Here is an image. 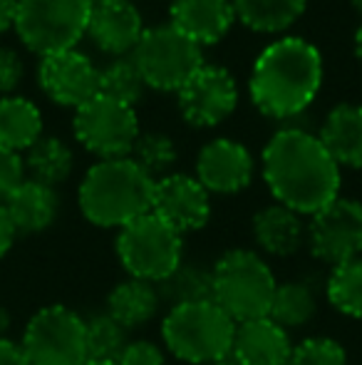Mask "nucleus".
<instances>
[{
	"instance_id": "32",
	"label": "nucleus",
	"mask_w": 362,
	"mask_h": 365,
	"mask_svg": "<svg viewBox=\"0 0 362 365\" xmlns=\"http://www.w3.org/2000/svg\"><path fill=\"white\" fill-rule=\"evenodd\" d=\"M288 365H348V353L335 338L310 336L295 343Z\"/></svg>"
},
{
	"instance_id": "15",
	"label": "nucleus",
	"mask_w": 362,
	"mask_h": 365,
	"mask_svg": "<svg viewBox=\"0 0 362 365\" xmlns=\"http://www.w3.org/2000/svg\"><path fill=\"white\" fill-rule=\"evenodd\" d=\"M256 162L246 145L228 137H216L198 149L196 157V174L193 177L201 182L208 194H223L231 197L251 187Z\"/></svg>"
},
{
	"instance_id": "19",
	"label": "nucleus",
	"mask_w": 362,
	"mask_h": 365,
	"mask_svg": "<svg viewBox=\"0 0 362 365\" xmlns=\"http://www.w3.org/2000/svg\"><path fill=\"white\" fill-rule=\"evenodd\" d=\"M251 231L258 251L285 259V256L298 254L305 246L308 224H305L298 212L273 202L268 207L258 209L251 221Z\"/></svg>"
},
{
	"instance_id": "34",
	"label": "nucleus",
	"mask_w": 362,
	"mask_h": 365,
	"mask_svg": "<svg viewBox=\"0 0 362 365\" xmlns=\"http://www.w3.org/2000/svg\"><path fill=\"white\" fill-rule=\"evenodd\" d=\"M117 365H166V353L154 341H129L122 356L117 358Z\"/></svg>"
},
{
	"instance_id": "37",
	"label": "nucleus",
	"mask_w": 362,
	"mask_h": 365,
	"mask_svg": "<svg viewBox=\"0 0 362 365\" xmlns=\"http://www.w3.org/2000/svg\"><path fill=\"white\" fill-rule=\"evenodd\" d=\"M15 226L13 221H10L8 212H5V207L0 204V259H3L5 254H8L10 249H13L15 244Z\"/></svg>"
},
{
	"instance_id": "2",
	"label": "nucleus",
	"mask_w": 362,
	"mask_h": 365,
	"mask_svg": "<svg viewBox=\"0 0 362 365\" xmlns=\"http://www.w3.org/2000/svg\"><path fill=\"white\" fill-rule=\"evenodd\" d=\"M323 87V55L303 38H278L261 50L248 77V95L261 115L293 120Z\"/></svg>"
},
{
	"instance_id": "21",
	"label": "nucleus",
	"mask_w": 362,
	"mask_h": 365,
	"mask_svg": "<svg viewBox=\"0 0 362 365\" xmlns=\"http://www.w3.org/2000/svg\"><path fill=\"white\" fill-rule=\"evenodd\" d=\"M318 140L340 169H362V105L343 102L333 107L320 127Z\"/></svg>"
},
{
	"instance_id": "33",
	"label": "nucleus",
	"mask_w": 362,
	"mask_h": 365,
	"mask_svg": "<svg viewBox=\"0 0 362 365\" xmlns=\"http://www.w3.org/2000/svg\"><path fill=\"white\" fill-rule=\"evenodd\" d=\"M25 162L23 154L0 145V204L25 182Z\"/></svg>"
},
{
	"instance_id": "1",
	"label": "nucleus",
	"mask_w": 362,
	"mask_h": 365,
	"mask_svg": "<svg viewBox=\"0 0 362 365\" xmlns=\"http://www.w3.org/2000/svg\"><path fill=\"white\" fill-rule=\"evenodd\" d=\"M263 182L275 204L313 217L340 197L343 174L318 135L298 127L275 132L263 147Z\"/></svg>"
},
{
	"instance_id": "17",
	"label": "nucleus",
	"mask_w": 362,
	"mask_h": 365,
	"mask_svg": "<svg viewBox=\"0 0 362 365\" xmlns=\"http://www.w3.org/2000/svg\"><path fill=\"white\" fill-rule=\"evenodd\" d=\"M295 343L273 318H253L236 323L231 358L236 365H288Z\"/></svg>"
},
{
	"instance_id": "20",
	"label": "nucleus",
	"mask_w": 362,
	"mask_h": 365,
	"mask_svg": "<svg viewBox=\"0 0 362 365\" xmlns=\"http://www.w3.org/2000/svg\"><path fill=\"white\" fill-rule=\"evenodd\" d=\"M5 212L15 226V234H40L50 229L60 214V197L53 187H45L33 179H25L3 202Z\"/></svg>"
},
{
	"instance_id": "4",
	"label": "nucleus",
	"mask_w": 362,
	"mask_h": 365,
	"mask_svg": "<svg viewBox=\"0 0 362 365\" xmlns=\"http://www.w3.org/2000/svg\"><path fill=\"white\" fill-rule=\"evenodd\" d=\"M236 321L213 301L181 303L161 318L166 353L186 365H211L231 358Z\"/></svg>"
},
{
	"instance_id": "5",
	"label": "nucleus",
	"mask_w": 362,
	"mask_h": 365,
	"mask_svg": "<svg viewBox=\"0 0 362 365\" xmlns=\"http://www.w3.org/2000/svg\"><path fill=\"white\" fill-rule=\"evenodd\" d=\"M275 274L258 251L231 249L211 266V301L236 323L271 313Z\"/></svg>"
},
{
	"instance_id": "29",
	"label": "nucleus",
	"mask_w": 362,
	"mask_h": 365,
	"mask_svg": "<svg viewBox=\"0 0 362 365\" xmlns=\"http://www.w3.org/2000/svg\"><path fill=\"white\" fill-rule=\"evenodd\" d=\"M129 159L156 182V179L171 174L176 159H179V149L164 132H144L137 137Z\"/></svg>"
},
{
	"instance_id": "30",
	"label": "nucleus",
	"mask_w": 362,
	"mask_h": 365,
	"mask_svg": "<svg viewBox=\"0 0 362 365\" xmlns=\"http://www.w3.org/2000/svg\"><path fill=\"white\" fill-rule=\"evenodd\" d=\"M147 85L132 58H117L100 68V95L134 107L142 100Z\"/></svg>"
},
{
	"instance_id": "27",
	"label": "nucleus",
	"mask_w": 362,
	"mask_h": 365,
	"mask_svg": "<svg viewBox=\"0 0 362 365\" xmlns=\"http://www.w3.org/2000/svg\"><path fill=\"white\" fill-rule=\"evenodd\" d=\"M156 289H159L161 303H166L169 308L181 303L211 301V269L181 261L176 271H171Z\"/></svg>"
},
{
	"instance_id": "28",
	"label": "nucleus",
	"mask_w": 362,
	"mask_h": 365,
	"mask_svg": "<svg viewBox=\"0 0 362 365\" xmlns=\"http://www.w3.org/2000/svg\"><path fill=\"white\" fill-rule=\"evenodd\" d=\"M325 298L338 313L362 321V256L330 269Z\"/></svg>"
},
{
	"instance_id": "35",
	"label": "nucleus",
	"mask_w": 362,
	"mask_h": 365,
	"mask_svg": "<svg viewBox=\"0 0 362 365\" xmlns=\"http://www.w3.org/2000/svg\"><path fill=\"white\" fill-rule=\"evenodd\" d=\"M25 75V63L13 48L0 45V95L8 97L20 87Z\"/></svg>"
},
{
	"instance_id": "16",
	"label": "nucleus",
	"mask_w": 362,
	"mask_h": 365,
	"mask_svg": "<svg viewBox=\"0 0 362 365\" xmlns=\"http://www.w3.org/2000/svg\"><path fill=\"white\" fill-rule=\"evenodd\" d=\"M142 35H144V23H142L139 10L129 0L92 5L87 38L105 55L127 58L134 53Z\"/></svg>"
},
{
	"instance_id": "22",
	"label": "nucleus",
	"mask_w": 362,
	"mask_h": 365,
	"mask_svg": "<svg viewBox=\"0 0 362 365\" xmlns=\"http://www.w3.org/2000/svg\"><path fill=\"white\" fill-rule=\"evenodd\" d=\"M159 306H161V296L154 284L127 276L124 281H119L110 291L105 313L115 318L119 326H124L127 331H132V328H139L144 323H149L159 313Z\"/></svg>"
},
{
	"instance_id": "24",
	"label": "nucleus",
	"mask_w": 362,
	"mask_h": 365,
	"mask_svg": "<svg viewBox=\"0 0 362 365\" xmlns=\"http://www.w3.org/2000/svg\"><path fill=\"white\" fill-rule=\"evenodd\" d=\"M236 20L263 35L285 33L300 20L308 0H231Z\"/></svg>"
},
{
	"instance_id": "25",
	"label": "nucleus",
	"mask_w": 362,
	"mask_h": 365,
	"mask_svg": "<svg viewBox=\"0 0 362 365\" xmlns=\"http://www.w3.org/2000/svg\"><path fill=\"white\" fill-rule=\"evenodd\" d=\"M23 162H25V174H30L28 179L55 189L58 184L70 179V174L75 169V154L65 140L43 135L25 152Z\"/></svg>"
},
{
	"instance_id": "11",
	"label": "nucleus",
	"mask_w": 362,
	"mask_h": 365,
	"mask_svg": "<svg viewBox=\"0 0 362 365\" xmlns=\"http://www.w3.org/2000/svg\"><path fill=\"white\" fill-rule=\"evenodd\" d=\"M308 219L305 244L318 261L333 269L362 256V202L338 197Z\"/></svg>"
},
{
	"instance_id": "13",
	"label": "nucleus",
	"mask_w": 362,
	"mask_h": 365,
	"mask_svg": "<svg viewBox=\"0 0 362 365\" xmlns=\"http://www.w3.org/2000/svg\"><path fill=\"white\" fill-rule=\"evenodd\" d=\"M40 90L60 107H82L95 95H100V68L85 53L65 50L48 58H40L38 65Z\"/></svg>"
},
{
	"instance_id": "36",
	"label": "nucleus",
	"mask_w": 362,
	"mask_h": 365,
	"mask_svg": "<svg viewBox=\"0 0 362 365\" xmlns=\"http://www.w3.org/2000/svg\"><path fill=\"white\" fill-rule=\"evenodd\" d=\"M0 365H30L20 343L10 338H0Z\"/></svg>"
},
{
	"instance_id": "8",
	"label": "nucleus",
	"mask_w": 362,
	"mask_h": 365,
	"mask_svg": "<svg viewBox=\"0 0 362 365\" xmlns=\"http://www.w3.org/2000/svg\"><path fill=\"white\" fill-rule=\"evenodd\" d=\"M129 58L134 60L144 85L159 92H179L203 65L201 48L169 23L144 30Z\"/></svg>"
},
{
	"instance_id": "9",
	"label": "nucleus",
	"mask_w": 362,
	"mask_h": 365,
	"mask_svg": "<svg viewBox=\"0 0 362 365\" xmlns=\"http://www.w3.org/2000/svg\"><path fill=\"white\" fill-rule=\"evenodd\" d=\"M30 365H85L87 326L78 311L68 306H45L28 321L20 341Z\"/></svg>"
},
{
	"instance_id": "14",
	"label": "nucleus",
	"mask_w": 362,
	"mask_h": 365,
	"mask_svg": "<svg viewBox=\"0 0 362 365\" xmlns=\"http://www.w3.org/2000/svg\"><path fill=\"white\" fill-rule=\"evenodd\" d=\"M151 212L181 236L201 231L211 219V194L191 174L171 172L154 182Z\"/></svg>"
},
{
	"instance_id": "10",
	"label": "nucleus",
	"mask_w": 362,
	"mask_h": 365,
	"mask_svg": "<svg viewBox=\"0 0 362 365\" xmlns=\"http://www.w3.org/2000/svg\"><path fill=\"white\" fill-rule=\"evenodd\" d=\"M73 132L80 145L97 159L129 157L137 137L142 135L134 107L105 95H95L75 110Z\"/></svg>"
},
{
	"instance_id": "31",
	"label": "nucleus",
	"mask_w": 362,
	"mask_h": 365,
	"mask_svg": "<svg viewBox=\"0 0 362 365\" xmlns=\"http://www.w3.org/2000/svg\"><path fill=\"white\" fill-rule=\"evenodd\" d=\"M87 326V356L90 361H112L117 363V358L122 356V351L127 348L129 338H127V328L119 326L112 316L100 313L92 316L90 321H85Z\"/></svg>"
},
{
	"instance_id": "38",
	"label": "nucleus",
	"mask_w": 362,
	"mask_h": 365,
	"mask_svg": "<svg viewBox=\"0 0 362 365\" xmlns=\"http://www.w3.org/2000/svg\"><path fill=\"white\" fill-rule=\"evenodd\" d=\"M15 18H18V0H0V35L15 30Z\"/></svg>"
},
{
	"instance_id": "41",
	"label": "nucleus",
	"mask_w": 362,
	"mask_h": 365,
	"mask_svg": "<svg viewBox=\"0 0 362 365\" xmlns=\"http://www.w3.org/2000/svg\"><path fill=\"white\" fill-rule=\"evenodd\" d=\"M85 365H117V363H112V361H87Z\"/></svg>"
},
{
	"instance_id": "12",
	"label": "nucleus",
	"mask_w": 362,
	"mask_h": 365,
	"mask_svg": "<svg viewBox=\"0 0 362 365\" xmlns=\"http://www.w3.org/2000/svg\"><path fill=\"white\" fill-rule=\"evenodd\" d=\"M176 105L183 122L208 130L233 115L238 107V85L226 68L203 63L176 92Z\"/></svg>"
},
{
	"instance_id": "6",
	"label": "nucleus",
	"mask_w": 362,
	"mask_h": 365,
	"mask_svg": "<svg viewBox=\"0 0 362 365\" xmlns=\"http://www.w3.org/2000/svg\"><path fill=\"white\" fill-rule=\"evenodd\" d=\"M115 251L127 276L159 286L183 261V236L149 212L122 226Z\"/></svg>"
},
{
	"instance_id": "23",
	"label": "nucleus",
	"mask_w": 362,
	"mask_h": 365,
	"mask_svg": "<svg viewBox=\"0 0 362 365\" xmlns=\"http://www.w3.org/2000/svg\"><path fill=\"white\" fill-rule=\"evenodd\" d=\"M43 137V112L20 95L0 97V145L13 152H28Z\"/></svg>"
},
{
	"instance_id": "7",
	"label": "nucleus",
	"mask_w": 362,
	"mask_h": 365,
	"mask_svg": "<svg viewBox=\"0 0 362 365\" xmlns=\"http://www.w3.org/2000/svg\"><path fill=\"white\" fill-rule=\"evenodd\" d=\"M90 15L92 0H18L15 33L30 53L48 58L78 48Z\"/></svg>"
},
{
	"instance_id": "18",
	"label": "nucleus",
	"mask_w": 362,
	"mask_h": 365,
	"mask_svg": "<svg viewBox=\"0 0 362 365\" xmlns=\"http://www.w3.org/2000/svg\"><path fill=\"white\" fill-rule=\"evenodd\" d=\"M236 23L231 0H171L169 25L203 48L216 45Z\"/></svg>"
},
{
	"instance_id": "42",
	"label": "nucleus",
	"mask_w": 362,
	"mask_h": 365,
	"mask_svg": "<svg viewBox=\"0 0 362 365\" xmlns=\"http://www.w3.org/2000/svg\"><path fill=\"white\" fill-rule=\"evenodd\" d=\"M350 3H353V8L362 15V0H350Z\"/></svg>"
},
{
	"instance_id": "44",
	"label": "nucleus",
	"mask_w": 362,
	"mask_h": 365,
	"mask_svg": "<svg viewBox=\"0 0 362 365\" xmlns=\"http://www.w3.org/2000/svg\"><path fill=\"white\" fill-rule=\"evenodd\" d=\"M211 365H236V363H231V361H221V363H211Z\"/></svg>"
},
{
	"instance_id": "3",
	"label": "nucleus",
	"mask_w": 362,
	"mask_h": 365,
	"mask_svg": "<svg viewBox=\"0 0 362 365\" xmlns=\"http://www.w3.org/2000/svg\"><path fill=\"white\" fill-rule=\"evenodd\" d=\"M154 179L129 157L100 159L92 164L78 189L82 217L100 229H117L151 212Z\"/></svg>"
},
{
	"instance_id": "39",
	"label": "nucleus",
	"mask_w": 362,
	"mask_h": 365,
	"mask_svg": "<svg viewBox=\"0 0 362 365\" xmlns=\"http://www.w3.org/2000/svg\"><path fill=\"white\" fill-rule=\"evenodd\" d=\"M8 331H10V313L5 306H0V338H5Z\"/></svg>"
},
{
	"instance_id": "40",
	"label": "nucleus",
	"mask_w": 362,
	"mask_h": 365,
	"mask_svg": "<svg viewBox=\"0 0 362 365\" xmlns=\"http://www.w3.org/2000/svg\"><path fill=\"white\" fill-rule=\"evenodd\" d=\"M355 55H358V60L362 63V25L358 28V33H355Z\"/></svg>"
},
{
	"instance_id": "26",
	"label": "nucleus",
	"mask_w": 362,
	"mask_h": 365,
	"mask_svg": "<svg viewBox=\"0 0 362 365\" xmlns=\"http://www.w3.org/2000/svg\"><path fill=\"white\" fill-rule=\"evenodd\" d=\"M315 313H318V296L308 281H283L275 286L268 318H273L280 328L288 333L303 328L313 321Z\"/></svg>"
},
{
	"instance_id": "43",
	"label": "nucleus",
	"mask_w": 362,
	"mask_h": 365,
	"mask_svg": "<svg viewBox=\"0 0 362 365\" xmlns=\"http://www.w3.org/2000/svg\"><path fill=\"white\" fill-rule=\"evenodd\" d=\"M100 3H115V0H92V5H100Z\"/></svg>"
}]
</instances>
